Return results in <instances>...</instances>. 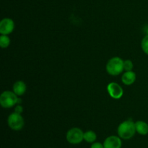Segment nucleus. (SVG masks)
Returning <instances> with one entry per match:
<instances>
[{
    "label": "nucleus",
    "instance_id": "nucleus-7",
    "mask_svg": "<svg viewBox=\"0 0 148 148\" xmlns=\"http://www.w3.org/2000/svg\"><path fill=\"white\" fill-rule=\"evenodd\" d=\"M14 29V23L12 19L4 18L0 22V33L1 35H9Z\"/></svg>",
    "mask_w": 148,
    "mask_h": 148
},
{
    "label": "nucleus",
    "instance_id": "nucleus-13",
    "mask_svg": "<svg viewBox=\"0 0 148 148\" xmlns=\"http://www.w3.org/2000/svg\"><path fill=\"white\" fill-rule=\"evenodd\" d=\"M10 44V39L7 35H1L0 36V46L2 49L7 48Z\"/></svg>",
    "mask_w": 148,
    "mask_h": 148
},
{
    "label": "nucleus",
    "instance_id": "nucleus-6",
    "mask_svg": "<svg viewBox=\"0 0 148 148\" xmlns=\"http://www.w3.org/2000/svg\"><path fill=\"white\" fill-rule=\"evenodd\" d=\"M107 91L112 98L116 100L120 99L123 96L124 90L123 88L116 82H111L107 86Z\"/></svg>",
    "mask_w": 148,
    "mask_h": 148
},
{
    "label": "nucleus",
    "instance_id": "nucleus-4",
    "mask_svg": "<svg viewBox=\"0 0 148 148\" xmlns=\"http://www.w3.org/2000/svg\"><path fill=\"white\" fill-rule=\"evenodd\" d=\"M66 139L70 144H79L84 140V132L82 130L77 127L72 128L66 132Z\"/></svg>",
    "mask_w": 148,
    "mask_h": 148
},
{
    "label": "nucleus",
    "instance_id": "nucleus-10",
    "mask_svg": "<svg viewBox=\"0 0 148 148\" xmlns=\"http://www.w3.org/2000/svg\"><path fill=\"white\" fill-rule=\"evenodd\" d=\"M26 90H27V86H26V84L23 81H17L13 85V92L17 96L23 95L26 92Z\"/></svg>",
    "mask_w": 148,
    "mask_h": 148
},
{
    "label": "nucleus",
    "instance_id": "nucleus-2",
    "mask_svg": "<svg viewBox=\"0 0 148 148\" xmlns=\"http://www.w3.org/2000/svg\"><path fill=\"white\" fill-rule=\"evenodd\" d=\"M124 70V61L118 56L111 58L107 62L106 71L110 75L117 76Z\"/></svg>",
    "mask_w": 148,
    "mask_h": 148
},
{
    "label": "nucleus",
    "instance_id": "nucleus-12",
    "mask_svg": "<svg viewBox=\"0 0 148 148\" xmlns=\"http://www.w3.org/2000/svg\"><path fill=\"white\" fill-rule=\"evenodd\" d=\"M97 139V134H95V132L87 131L86 132H84V140L88 143H95Z\"/></svg>",
    "mask_w": 148,
    "mask_h": 148
},
{
    "label": "nucleus",
    "instance_id": "nucleus-8",
    "mask_svg": "<svg viewBox=\"0 0 148 148\" xmlns=\"http://www.w3.org/2000/svg\"><path fill=\"white\" fill-rule=\"evenodd\" d=\"M103 145L104 148H121V138L115 135L109 136L105 140Z\"/></svg>",
    "mask_w": 148,
    "mask_h": 148
},
{
    "label": "nucleus",
    "instance_id": "nucleus-17",
    "mask_svg": "<svg viewBox=\"0 0 148 148\" xmlns=\"http://www.w3.org/2000/svg\"><path fill=\"white\" fill-rule=\"evenodd\" d=\"M23 106L20 105H17V106L15 107V108H14V112L17 113V114H21L22 113H23Z\"/></svg>",
    "mask_w": 148,
    "mask_h": 148
},
{
    "label": "nucleus",
    "instance_id": "nucleus-11",
    "mask_svg": "<svg viewBox=\"0 0 148 148\" xmlns=\"http://www.w3.org/2000/svg\"><path fill=\"white\" fill-rule=\"evenodd\" d=\"M136 132L140 135H147L148 134V124L143 121H137L135 122Z\"/></svg>",
    "mask_w": 148,
    "mask_h": 148
},
{
    "label": "nucleus",
    "instance_id": "nucleus-16",
    "mask_svg": "<svg viewBox=\"0 0 148 148\" xmlns=\"http://www.w3.org/2000/svg\"><path fill=\"white\" fill-rule=\"evenodd\" d=\"M90 148H104L103 144H101V143H93L91 145Z\"/></svg>",
    "mask_w": 148,
    "mask_h": 148
},
{
    "label": "nucleus",
    "instance_id": "nucleus-3",
    "mask_svg": "<svg viewBox=\"0 0 148 148\" xmlns=\"http://www.w3.org/2000/svg\"><path fill=\"white\" fill-rule=\"evenodd\" d=\"M18 97L12 91L7 90L3 92L0 96V104L4 108H10L17 105Z\"/></svg>",
    "mask_w": 148,
    "mask_h": 148
},
{
    "label": "nucleus",
    "instance_id": "nucleus-1",
    "mask_svg": "<svg viewBox=\"0 0 148 148\" xmlns=\"http://www.w3.org/2000/svg\"><path fill=\"white\" fill-rule=\"evenodd\" d=\"M119 137L122 140H130L134 136L136 132L135 123L131 120H127L119 124L117 130Z\"/></svg>",
    "mask_w": 148,
    "mask_h": 148
},
{
    "label": "nucleus",
    "instance_id": "nucleus-14",
    "mask_svg": "<svg viewBox=\"0 0 148 148\" xmlns=\"http://www.w3.org/2000/svg\"><path fill=\"white\" fill-rule=\"evenodd\" d=\"M141 47L144 53L148 55V36H147V35L142 40Z\"/></svg>",
    "mask_w": 148,
    "mask_h": 148
},
{
    "label": "nucleus",
    "instance_id": "nucleus-5",
    "mask_svg": "<svg viewBox=\"0 0 148 148\" xmlns=\"http://www.w3.org/2000/svg\"><path fill=\"white\" fill-rule=\"evenodd\" d=\"M8 126L10 129L14 131H20L23 128L25 124L24 119L21 114L17 113H12L10 114L7 119Z\"/></svg>",
    "mask_w": 148,
    "mask_h": 148
},
{
    "label": "nucleus",
    "instance_id": "nucleus-18",
    "mask_svg": "<svg viewBox=\"0 0 148 148\" xmlns=\"http://www.w3.org/2000/svg\"><path fill=\"white\" fill-rule=\"evenodd\" d=\"M21 103H22V99H21V98H18V100H17V105H20V104H21Z\"/></svg>",
    "mask_w": 148,
    "mask_h": 148
},
{
    "label": "nucleus",
    "instance_id": "nucleus-15",
    "mask_svg": "<svg viewBox=\"0 0 148 148\" xmlns=\"http://www.w3.org/2000/svg\"><path fill=\"white\" fill-rule=\"evenodd\" d=\"M133 66H134V64H133L131 60L128 59V60L124 61V69L126 72L132 71Z\"/></svg>",
    "mask_w": 148,
    "mask_h": 148
},
{
    "label": "nucleus",
    "instance_id": "nucleus-19",
    "mask_svg": "<svg viewBox=\"0 0 148 148\" xmlns=\"http://www.w3.org/2000/svg\"><path fill=\"white\" fill-rule=\"evenodd\" d=\"M146 33H147V36H148V27L147 28V30H146Z\"/></svg>",
    "mask_w": 148,
    "mask_h": 148
},
{
    "label": "nucleus",
    "instance_id": "nucleus-9",
    "mask_svg": "<svg viewBox=\"0 0 148 148\" xmlns=\"http://www.w3.org/2000/svg\"><path fill=\"white\" fill-rule=\"evenodd\" d=\"M136 74L133 71H128L123 74L121 77V81L126 85H131L135 82Z\"/></svg>",
    "mask_w": 148,
    "mask_h": 148
}]
</instances>
